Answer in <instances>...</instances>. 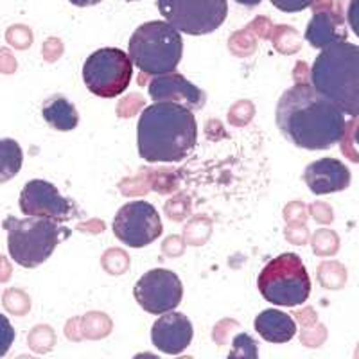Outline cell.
Returning a JSON list of instances; mask_svg holds the SVG:
<instances>
[{"label":"cell","mask_w":359,"mask_h":359,"mask_svg":"<svg viewBox=\"0 0 359 359\" xmlns=\"http://www.w3.org/2000/svg\"><path fill=\"white\" fill-rule=\"evenodd\" d=\"M255 331L269 343H287L297 336V322L278 309H266L255 318Z\"/></svg>","instance_id":"obj_16"},{"label":"cell","mask_w":359,"mask_h":359,"mask_svg":"<svg viewBox=\"0 0 359 359\" xmlns=\"http://www.w3.org/2000/svg\"><path fill=\"white\" fill-rule=\"evenodd\" d=\"M347 24L352 29V33L359 38V0H351L347 8Z\"/></svg>","instance_id":"obj_22"},{"label":"cell","mask_w":359,"mask_h":359,"mask_svg":"<svg viewBox=\"0 0 359 359\" xmlns=\"http://www.w3.org/2000/svg\"><path fill=\"white\" fill-rule=\"evenodd\" d=\"M126 2H137V0H126Z\"/></svg>","instance_id":"obj_26"},{"label":"cell","mask_w":359,"mask_h":359,"mask_svg":"<svg viewBox=\"0 0 359 359\" xmlns=\"http://www.w3.org/2000/svg\"><path fill=\"white\" fill-rule=\"evenodd\" d=\"M347 34L341 18L332 11H316L306 29V40L314 49H323L336 41H345Z\"/></svg>","instance_id":"obj_15"},{"label":"cell","mask_w":359,"mask_h":359,"mask_svg":"<svg viewBox=\"0 0 359 359\" xmlns=\"http://www.w3.org/2000/svg\"><path fill=\"white\" fill-rule=\"evenodd\" d=\"M8 233V250L13 262L22 268L34 269L43 264L54 253L63 237L70 236V230L62 223L49 217L8 216L2 223Z\"/></svg>","instance_id":"obj_4"},{"label":"cell","mask_w":359,"mask_h":359,"mask_svg":"<svg viewBox=\"0 0 359 359\" xmlns=\"http://www.w3.org/2000/svg\"><path fill=\"white\" fill-rule=\"evenodd\" d=\"M196 142V115L189 108L176 102H153L140 114L137 147L146 162H182L191 155Z\"/></svg>","instance_id":"obj_2"},{"label":"cell","mask_w":359,"mask_h":359,"mask_svg":"<svg viewBox=\"0 0 359 359\" xmlns=\"http://www.w3.org/2000/svg\"><path fill=\"white\" fill-rule=\"evenodd\" d=\"M147 94L155 102H176L192 111L201 110L207 101L203 90L178 72L155 76L147 85Z\"/></svg>","instance_id":"obj_12"},{"label":"cell","mask_w":359,"mask_h":359,"mask_svg":"<svg viewBox=\"0 0 359 359\" xmlns=\"http://www.w3.org/2000/svg\"><path fill=\"white\" fill-rule=\"evenodd\" d=\"M311 85L343 114L359 117V45L345 40L320 49Z\"/></svg>","instance_id":"obj_3"},{"label":"cell","mask_w":359,"mask_h":359,"mask_svg":"<svg viewBox=\"0 0 359 359\" xmlns=\"http://www.w3.org/2000/svg\"><path fill=\"white\" fill-rule=\"evenodd\" d=\"M194 336V327L184 313L160 314V318L151 327V341L156 351L169 355H178L189 348Z\"/></svg>","instance_id":"obj_13"},{"label":"cell","mask_w":359,"mask_h":359,"mask_svg":"<svg viewBox=\"0 0 359 359\" xmlns=\"http://www.w3.org/2000/svg\"><path fill=\"white\" fill-rule=\"evenodd\" d=\"M69 2L78 8H90V6H97L101 0H69Z\"/></svg>","instance_id":"obj_23"},{"label":"cell","mask_w":359,"mask_h":359,"mask_svg":"<svg viewBox=\"0 0 359 359\" xmlns=\"http://www.w3.org/2000/svg\"><path fill=\"white\" fill-rule=\"evenodd\" d=\"M45 123L56 131H72L79 124V114L72 102L62 94H54L45 99L41 107Z\"/></svg>","instance_id":"obj_17"},{"label":"cell","mask_w":359,"mask_h":359,"mask_svg":"<svg viewBox=\"0 0 359 359\" xmlns=\"http://www.w3.org/2000/svg\"><path fill=\"white\" fill-rule=\"evenodd\" d=\"M128 54L133 65L147 76L175 72L184 56L182 33L165 20L146 22L131 34Z\"/></svg>","instance_id":"obj_5"},{"label":"cell","mask_w":359,"mask_h":359,"mask_svg":"<svg viewBox=\"0 0 359 359\" xmlns=\"http://www.w3.org/2000/svg\"><path fill=\"white\" fill-rule=\"evenodd\" d=\"M13 341H15V329L8 316L0 313V358L8 354L9 348L13 347Z\"/></svg>","instance_id":"obj_20"},{"label":"cell","mask_w":359,"mask_h":359,"mask_svg":"<svg viewBox=\"0 0 359 359\" xmlns=\"http://www.w3.org/2000/svg\"><path fill=\"white\" fill-rule=\"evenodd\" d=\"M133 78V62L130 54L117 47H102L86 57L83 65V81L90 94L114 99L123 95Z\"/></svg>","instance_id":"obj_7"},{"label":"cell","mask_w":359,"mask_h":359,"mask_svg":"<svg viewBox=\"0 0 359 359\" xmlns=\"http://www.w3.org/2000/svg\"><path fill=\"white\" fill-rule=\"evenodd\" d=\"M230 358H257V341L253 338H250L248 334H239L233 338L232 352H230Z\"/></svg>","instance_id":"obj_19"},{"label":"cell","mask_w":359,"mask_h":359,"mask_svg":"<svg viewBox=\"0 0 359 359\" xmlns=\"http://www.w3.org/2000/svg\"><path fill=\"white\" fill-rule=\"evenodd\" d=\"M24 216L49 217V219L65 223L79 216L78 205L70 198L60 194L57 187L47 180H31L24 185L18 198Z\"/></svg>","instance_id":"obj_11"},{"label":"cell","mask_w":359,"mask_h":359,"mask_svg":"<svg viewBox=\"0 0 359 359\" xmlns=\"http://www.w3.org/2000/svg\"><path fill=\"white\" fill-rule=\"evenodd\" d=\"M354 142H355V146H359V124L354 131Z\"/></svg>","instance_id":"obj_25"},{"label":"cell","mask_w":359,"mask_h":359,"mask_svg":"<svg viewBox=\"0 0 359 359\" xmlns=\"http://www.w3.org/2000/svg\"><path fill=\"white\" fill-rule=\"evenodd\" d=\"M257 287L266 302L280 307H298L309 300L311 278L300 255L280 253L261 269Z\"/></svg>","instance_id":"obj_6"},{"label":"cell","mask_w":359,"mask_h":359,"mask_svg":"<svg viewBox=\"0 0 359 359\" xmlns=\"http://www.w3.org/2000/svg\"><path fill=\"white\" fill-rule=\"evenodd\" d=\"M277 9L284 13H298L314 4V0H269Z\"/></svg>","instance_id":"obj_21"},{"label":"cell","mask_w":359,"mask_h":359,"mask_svg":"<svg viewBox=\"0 0 359 359\" xmlns=\"http://www.w3.org/2000/svg\"><path fill=\"white\" fill-rule=\"evenodd\" d=\"M133 297L149 314H163L175 311L184 298V284L171 269L155 268L137 280Z\"/></svg>","instance_id":"obj_10"},{"label":"cell","mask_w":359,"mask_h":359,"mask_svg":"<svg viewBox=\"0 0 359 359\" xmlns=\"http://www.w3.org/2000/svg\"><path fill=\"white\" fill-rule=\"evenodd\" d=\"M275 123L287 142L309 151L334 147L347 126L345 114L309 83H297L280 95Z\"/></svg>","instance_id":"obj_1"},{"label":"cell","mask_w":359,"mask_h":359,"mask_svg":"<svg viewBox=\"0 0 359 359\" xmlns=\"http://www.w3.org/2000/svg\"><path fill=\"white\" fill-rule=\"evenodd\" d=\"M237 4L241 6H246V8H255V6H259L262 2V0H236Z\"/></svg>","instance_id":"obj_24"},{"label":"cell","mask_w":359,"mask_h":359,"mask_svg":"<svg viewBox=\"0 0 359 359\" xmlns=\"http://www.w3.org/2000/svg\"><path fill=\"white\" fill-rule=\"evenodd\" d=\"M24 165V151L13 139H0V184L11 182Z\"/></svg>","instance_id":"obj_18"},{"label":"cell","mask_w":359,"mask_h":359,"mask_svg":"<svg viewBox=\"0 0 359 359\" xmlns=\"http://www.w3.org/2000/svg\"><path fill=\"white\" fill-rule=\"evenodd\" d=\"M115 237L130 248H146L162 236L160 214L149 201L137 200L123 205L114 217Z\"/></svg>","instance_id":"obj_9"},{"label":"cell","mask_w":359,"mask_h":359,"mask_svg":"<svg viewBox=\"0 0 359 359\" xmlns=\"http://www.w3.org/2000/svg\"><path fill=\"white\" fill-rule=\"evenodd\" d=\"M163 20L191 36L214 33L229 15L226 0H156Z\"/></svg>","instance_id":"obj_8"},{"label":"cell","mask_w":359,"mask_h":359,"mask_svg":"<svg viewBox=\"0 0 359 359\" xmlns=\"http://www.w3.org/2000/svg\"><path fill=\"white\" fill-rule=\"evenodd\" d=\"M304 182L316 196L341 192L351 185V171L341 160L320 158L304 169Z\"/></svg>","instance_id":"obj_14"}]
</instances>
